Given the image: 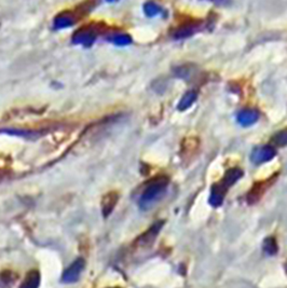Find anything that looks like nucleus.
<instances>
[{"mask_svg": "<svg viewBox=\"0 0 287 288\" xmlns=\"http://www.w3.org/2000/svg\"><path fill=\"white\" fill-rule=\"evenodd\" d=\"M242 176L243 172L240 169H238V167H233V169L228 170L222 180L212 187V191H210L209 196V204L214 206V208L221 206L223 202L224 195H226L228 189L236 184Z\"/></svg>", "mask_w": 287, "mask_h": 288, "instance_id": "f257e3e1", "label": "nucleus"}, {"mask_svg": "<svg viewBox=\"0 0 287 288\" xmlns=\"http://www.w3.org/2000/svg\"><path fill=\"white\" fill-rule=\"evenodd\" d=\"M167 185H169V179L165 176H159L152 179L141 198L140 205L142 208H149L156 201L159 200L165 193Z\"/></svg>", "mask_w": 287, "mask_h": 288, "instance_id": "f03ea898", "label": "nucleus"}, {"mask_svg": "<svg viewBox=\"0 0 287 288\" xmlns=\"http://www.w3.org/2000/svg\"><path fill=\"white\" fill-rule=\"evenodd\" d=\"M84 266L85 263L82 258L76 259L64 271L63 275H62V283H64V284H73V283L77 282L83 271Z\"/></svg>", "mask_w": 287, "mask_h": 288, "instance_id": "7ed1b4c3", "label": "nucleus"}, {"mask_svg": "<svg viewBox=\"0 0 287 288\" xmlns=\"http://www.w3.org/2000/svg\"><path fill=\"white\" fill-rule=\"evenodd\" d=\"M275 155H276V151L273 147L261 146V147L255 148L254 151L252 152L251 160L253 163L259 165V164H262V163H266L268 161L272 160Z\"/></svg>", "mask_w": 287, "mask_h": 288, "instance_id": "20e7f679", "label": "nucleus"}, {"mask_svg": "<svg viewBox=\"0 0 287 288\" xmlns=\"http://www.w3.org/2000/svg\"><path fill=\"white\" fill-rule=\"evenodd\" d=\"M202 28V23L201 22H192L185 24V25L179 26L174 32L175 39H183V38H188L191 35H193L197 32H199Z\"/></svg>", "mask_w": 287, "mask_h": 288, "instance_id": "39448f33", "label": "nucleus"}, {"mask_svg": "<svg viewBox=\"0 0 287 288\" xmlns=\"http://www.w3.org/2000/svg\"><path fill=\"white\" fill-rule=\"evenodd\" d=\"M272 184V179L266 180V181H260L253 187L252 190L248 192L247 194V202L250 204H254L257 201H259L261 195L264 194V192L268 189V187Z\"/></svg>", "mask_w": 287, "mask_h": 288, "instance_id": "423d86ee", "label": "nucleus"}, {"mask_svg": "<svg viewBox=\"0 0 287 288\" xmlns=\"http://www.w3.org/2000/svg\"><path fill=\"white\" fill-rule=\"evenodd\" d=\"M259 119V112L255 109H244L238 114V122L243 127H250Z\"/></svg>", "mask_w": 287, "mask_h": 288, "instance_id": "0eeeda50", "label": "nucleus"}, {"mask_svg": "<svg viewBox=\"0 0 287 288\" xmlns=\"http://www.w3.org/2000/svg\"><path fill=\"white\" fill-rule=\"evenodd\" d=\"M40 285V274L37 270H32L27 273L20 288H38Z\"/></svg>", "mask_w": 287, "mask_h": 288, "instance_id": "6e6552de", "label": "nucleus"}, {"mask_svg": "<svg viewBox=\"0 0 287 288\" xmlns=\"http://www.w3.org/2000/svg\"><path fill=\"white\" fill-rule=\"evenodd\" d=\"M162 224L163 223H158V224H154L145 234L142 235V237L140 238V243L142 244V245H147V244H150L152 241H154L157 237V234L160 231Z\"/></svg>", "mask_w": 287, "mask_h": 288, "instance_id": "1a4fd4ad", "label": "nucleus"}, {"mask_svg": "<svg viewBox=\"0 0 287 288\" xmlns=\"http://www.w3.org/2000/svg\"><path fill=\"white\" fill-rule=\"evenodd\" d=\"M197 97H198V95L194 92V91H189V92L186 93L183 96V98L180 99V102L178 104V109L181 110V112L188 109L189 107L192 106V104L195 102Z\"/></svg>", "mask_w": 287, "mask_h": 288, "instance_id": "9d476101", "label": "nucleus"}, {"mask_svg": "<svg viewBox=\"0 0 287 288\" xmlns=\"http://www.w3.org/2000/svg\"><path fill=\"white\" fill-rule=\"evenodd\" d=\"M264 249L267 254H269V255H274V254H276L277 245H276L275 240L272 238H268L264 242Z\"/></svg>", "mask_w": 287, "mask_h": 288, "instance_id": "9b49d317", "label": "nucleus"}, {"mask_svg": "<svg viewBox=\"0 0 287 288\" xmlns=\"http://www.w3.org/2000/svg\"><path fill=\"white\" fill-rule=\"evenodd\" d=\"M273 143L276 146H286L287 145V129L279 132L273 136Z\"/></svg>", "mask_w": 287, "mask_h": 288, "instance_id": "f8f14e48", "label": "nucleus"}, {"mask_svg": "<svg viewBox=\"0 0 287 288\" xmlns=\"http://www.w3.org/2000/svg\"><path fill=\"white\" fill-rule=\"evenodd\" d=\"M145 12L148 16H154L161 12V9H160V7H158L157 4L149 2L145 6Z\"/></svg>", "mask_w": 287, "mask_h": 288, "instance_id": "ddd939ff", "label": "nucleus"}, {"mask_svg": "<svg viewBox=\"0 0 287 288\" xmlns=\"http://www.w3.org/2000/svg\"><path fill=\"white\" fill-rule=\"evenodd\" d=\"M116 288H117V287H116Z\"/></svg>", "mask_w": 287, "mask_h": 288, "instance_id": "4468645a", "label": "nucleus"}]
</instances>
